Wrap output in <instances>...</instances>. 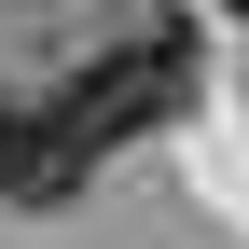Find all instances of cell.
Segmentation results:
<instances>
[{
	"label": "cell",
	"mask_w": 249,
	"mask_h": 249,
	"mask_svg": "<svg viewBox=\"0 0 249 249\" xmlns=\"http://www.w3.org/2000/svg\"><path fill=\"white\" fill-rule=\"evenodd\" d=\"M55 97H70V124H83L97 152H111V139H152V124H180V111H194V28H180V14L124 28V42H97Z\"/></svg>",
	"instance_id": "1"
},
{
	"label": "cell",
	"mask_w": 249,
	"mask_h": 249,
	"mask_svg": "<svg viewBox=\"0 0 249 249\" xmlns=\"http://www.w3.org/2000/svg\"><path fill=\"white\" fill-rule=\"evenodd\" d=\"M97 180V139L70 124V97H0V208H70Z\"/></svg>",
	"instance_id": "2"
}]
</instances>
